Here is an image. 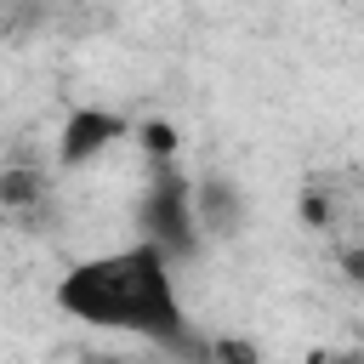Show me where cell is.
I'll return each mask as SVG.
<instances>
[{
	"instance_id": "277c9868",
	"label": "cell",
	"mask_w": 364,
	"mask_h": 364,
	"mask_svg": "<svg viewBox=\"0 0 364 364\" xmlns=\"http://www.w3.org/2000/svg\"><path fill=\"white\" fill-rule=\"evenodd\" d=\"M193 222L210 233H233L239 228V193L228 182H199L193 188Z\"/></svg>"
},
{
	"instance_id": "5b68a950",
	"label": "cell",
	"mask_w": 364,
	"mask_h": 364,
	"mask_svg": "<svg viewBox=\"0 0 364 364\" xmlns=\"http://www.w3.org/2000/svg\"><path fill=\"white\" fill-rule=\"evenodd\" d=\"M40 199H46V176L40 171H23L17 165V171L0 176V205H17L23 210V205H40Z\"/></svg>"
},
{
	"instance_id": "ba28073f",
	"label": "cell",
	"mask_w": 364,
	"mask_h": 364,
	"mask_svg": "<svg viewBox=\"0 0 364 364\" xmlns=\"http://www.w3.org/2000/svg\"><path fill=\"white\" fill-rule=\"evenodd\" d=\"M301 216H307L313 228H324V222H330V205H324V193H313V188H307V199H301Z\"/></svg>"
},
{
	"instance_id": "8992f818",
	"label": "cell",
	"mask_w": 364,
	"mask_h": 364,
	"mask_svg": "<svg viewBox=\"0 0 364 364\" xmlns=\"http://www.w3.org/2000/svg\"><path fill=\"white\" fill-rule=\"evenodd\" d=\"M136 136H142V148H148V154H154V159H159V165H165V159H171V154H176V131H171V125H165V119H148V125H142V131H136Z\"/></svg>"
},
{
	"instance_id": "52a82bcc",
	"label": "cell",
	"mask_w": 364,
	"mask_h": 364,
	"mask_svg": "<svg viewBox=\"0 0 364 364\" xmlns=\"http://www.w3.org/2000/svg\"><path fill=\"white\" fill-rule=\"evenodd\" d=\"M210 358H216V364H262V358H256V347H250V341H239V336L210 341Z\"/></svg>"
},
{
	"instance_id": "30bf717a",
	"label": "cell",
	"mask_w": 364,
	"mask_h": 364,
	"mask_svg": "<svg viewBox=\"0 0 364 364\" xmlns=\"http://www.w3.org/2000/svg\"><path fill=\"white\" fill-rule=\"evenodd\" d=\"M324 364H364V353H336V358H324Z\"/></svg>"
},
{
	"instance_id": "9c48e42d",
	"label": "cell",
	"mask_w": 364,
	"mask_h": 364,
	"mask_svg": "<svg viewBox=\"0 0 364 364\" xmlns=\"http://www.w3.org/2000/svg\"><path fill=\"white\" fill-rule=\"evenodd\" d=\"M341 273L353 279V284H364V250L353 245V250H341Z\"/></svg>"
},
{
	"instance_id": "6da1fadb",
	"label": "cell",
	"mask_w": 364,
	"mask_h": 364,
	"mask_svg": "<svg viewBox=\"0 0 364 364\" xmlns=\"http://www.w3.org/2000/svg\"><path fill=\"white\" fill-rule=\"evenodd\" d=\"M57 307H63L68 318L91 324V330H119V336L154 341V347L171 353V358L210 364V347L193 336L182 301H176L171 256H165L159 245H148V239L68 267L63 284H57Z\"/></svg>"
},
{
	"instance_id": "3957f363",
	"label": "cell",
	"mask_w": 364,
	"mask_h": 364,
	"mask_svg": "<svg viewBox=\"0 0 364 364\" xmlns=\"http://www.w3.org/2000/svg\"><path fill=\"white\" fill-rule=\"evenodd\" d=\"M119 136H125V119L119 114H108V108H74L68 125H63V136H57V159L63 165H85L108 142H119Z\"/></svg>"
},
{
	"instance_id": "7a4b0ae2",
	"label": "cell",
	"mask_w": 364,
	"mask_h": 364,
	"mask_svg": "<svg viewBox=\"0 0 364 364\" xmlns=\"http://www.w3.org/2000/svg\"><path fill=\"white\" fill-rule=\"evenodd\" d=\"M142 228L148 245H159L165 256H193L199 250V222H193V182L165 159L154 188L142 193Z\"/></svg>"
}]
</instances>
